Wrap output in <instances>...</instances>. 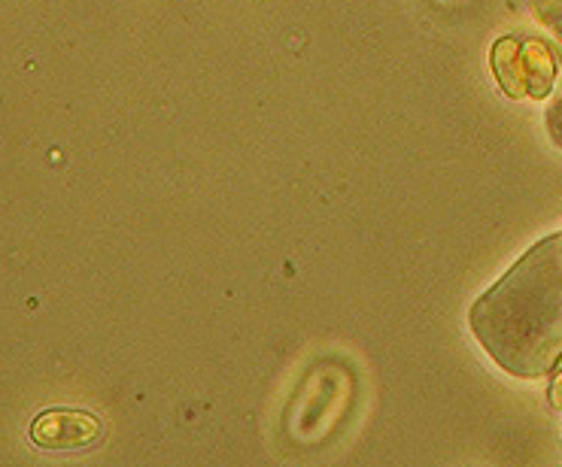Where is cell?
Segmentation results:
<instances>
[{"mask_svg": "<svg viewBox=\"0 0 562 467\" xmlns=\"http://www.w3.org/2000/svg\"><path fill=\"white\" fill-rule=\"evenodd\" d=\"M550 403L553 407H560L562 410V358L557 362V371H553V379H550Z\"/></svg>", "mask_w": 562, "mask_h": 467, "instance_id": "obj_4", "label": "cell"}, {"mask_svg": "<svg viewBox=\"0 0 562 467\" xmlns=\"http://www.w3.org/2000/svg\"><path fill=\"white\" fill-rule=\"evenodd\" d=\"M493 73L508 98H548L557 79V58L541 39L505 37L493 46Z\"/></svg>", "mask_w": 562, "mask_h": 467, "instance_id": "obj_1", "label": "cell"}, {"mask_svg": "<svg viewBox=\"0 0 562 467\" xmlns=\"http://www.w3.org/2000/svg\"><path fill=\"white\" fill-rule=\"evenodd\" d=\"M538 15L562 37V0H536Z\"/></svg>", "mask_w": 562, "mask_h": 467, "instance_id": "obj_3", "label": "cell"}, {"mask_svg": "<svg viewBox=\"0 0 562 467\" xmlns=\"http://www.w3.org/2000/svg\"><path fill=\"white\" fill-rule=\"evenodd\" d=\"M101 434H104V425L98 415L86 413V410H70V407L46 410L31 425V441L37 443L40 449H53V453L89 449L101 441Z\"/></svg>", "mask_w": 562, "mask_h": 467, "instance_id": "obj_2", "label": "cell"}]
</instances>
